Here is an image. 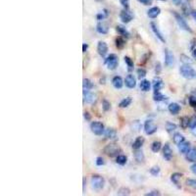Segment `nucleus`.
Instances as JSON below:
<instances>
[{
    "mask_svg": "<svg viewBox=\"0 0 196 196\" xmlns=\"http://www.w3.org/2000/svg\"><path fill=\"white\" fill-rule=\"evenodd\" d=\"M189 128H190L191 130L196 128V115L192 116V117L189 119Z\"/></svg>",
    "mask_w": 196,
    "mask_h": 196,
    "instance_id": "obj_45",
    "label": "nucleus"
},
{
    "mask_svg": "<svg viewBox=\"0 0 196 196\" xmlns=\"http://www.w3.org/2000/svg\"><path fill=\"white\" fill-rule=\"evenodd\" d=\"M152 1H153V0H138V2H140L141 4L145 5V6L151 5V4H152Z\"/></svg>",
    "mask_w": 196,
    "mask_h": 196,
    "instance_id": "obj_52",
    "label": "nucleus"
},
{
    "mask_svg": "<svg viewBox=\"0 0 196 196\" xmlns=\"http://www.w3.org/2000/svg\"><path fill=\"white\" fill-rule=\"evenodd\" d=\"M125 86L127 87L133 88V87H135V85H136V79L133 75H128L127 76H125Z\"/></svg>",
    "mask_w": 196,
    "mask_h": 196,
    "instance_id": "obj_14",
    "label": "nucleus"
},
{
    "mask_svg": "<svg viewBox=\"0 0 196 196\" xmlns=\"http://www.w3.org/2000/svg\"><path fill=\"white\" fill-rule=\"evenodd\" d=\"M174 18H176V21H177V24H179V27H180L182 30H185V32H192V30L189 27V26H188V24L186 23V21L183 19V17L180 14H179V13H177V12H174Z\"/></svg>",
    "mask_w": 196,
    "mask_h": 196,
    "instance_id": "obj_4",
    "label": "nucleus"
},
{
    "mask_svg": "<svg viewBox=\"0 0 196 196\" xmlns=\"http://www.w3.org/2000/svg\"><path fill=\"white\" fill-rule=\"evenodd\" d=\"M195 44H196V39H192V40H191V46H190V49H192V50H193V49H194V46H195Z\"/></svg>",
    "mask_w": 196,
    "mask_h": 196,
    "instance_id": "obj_55",
    "label": "nucleus"
},
{
    "mask_svg": "<svg viewBox=\"0 0 196 196\" xmlns=\"http://www.w3.org/2000/svg\"><path fill=\"white\" fill-rule=\"evenodd\" d=\"M97 52L101 57H105L106 56V54L108 53V45L106 44V42H104V41L98 42Z\"/></svg>",
    "mask_w": 196,
    "mask_h": 196,
    "instance_id": "obj_10",
    "label": "nucleus"
},
{
    "mask_svg": "<svg viewBox=\"0 0 196 196\" xmlns=\"http://www.w3.org/2000/svg\"><path fill=\"white\" fill-rule=\"evenodd\" d=\"M95 163L97 166H103V165L105 164V161H104V159L102 157H97Z\"/></svg>",
    "mask_w": 196,
    "mask_h": 196,
    "instance_id": "obj_50",
    "label": "nucleus"
},
{
    "mask_svg": "<svg viewBox=\"0 0 196 196\" xmlns=\"http://www.w3.org/2000/svg\"><path fill=\"white\" fill-rule=\"evenodd\" d=\"M107 17H108V11H107V9H104L103 12H101V13L97 14L96 19L98 21H102V20L105 19V18H107Z\"/></svg>",
    "mask_w": 196,
    "mask_h": 196,
    "instance_id": "obj_39",
    "label": "nucleus"
},
{
    "mask_svg": "<svg viewBox=\"0 0 196 196\" xmlns=\"http://www.w3.org/2000/svg\"><path fill=\"white\" fill-rule=\"evenodd\" d=\"M131 102H133L131 97H127V98H125V99H122L121 102L119 103V107H120V108H125V107L130 106Z\"/></svg>",
    "mask_w": 196,
    "mask_h": 196,
    "instance_id": "obj_30",
    "label": "nucleus"
},
{
    "mask_svg": "<svg viewBox=\"0 0 196 196\" xmlns=\"http://www.w3.org/2000/svg\"><path fill=\"white\" fill-rule=\"evenodd\" d=\"M163 86H164V82L162 81V79L155 78L154 81H153V89H154V92L160 91V89L163 88Z\"/></svg>",
    "mask_w": 196,
    "mask_h": 196,
    "instance_id": "obj_17",
    "label": "nucleus"
},
{
    "mask_svg": "<svg viewBox=\"0 0 196 196\" xmlns=\"http://www.w3.org/2000/svg\"><path fill=\"white\" fill-rule=\"evenodd\" d=\"M134 159H135V161L137 163H143L145 160V157H144V154H143L142 151H140L139 149H137L135 152H134Z\"/></svg>",
    "mask_w": 196,
    "mask_h": 196,
    "instance_id": "obj_26",
    "label": "nucleus"
},
{
    "mask_svg": "<svg viewBox=\"0 0 196 196\" xmlns=\"http://www.w3.org/2000/svg\"><path fill=\"white\" fill-rule=\"evenodd\" d=\"M118 195H130V190L128 187H122L118 190Z\"/></svg>",
    "mask_w": 196,
    "mask_h": 196,
    "instance_id": "obj_42",
    "label": "nucleus"
},
{
    "mask_svg": "<svg viewBox=\"0 0 196 196\" xmlns=\"http://www.w3.org/2000/svg\"><path fill=\"white\" fill-rule=\"evenodd\" d=\"M105 136H106V138H108V139L115 140V139H117L118 133H117V131H116V130L109 128L105 130Z\"/></svg>",
    "mask_w": 196,
    "mask_h": 196,
    "instance_id": "obj_20",
    "label": "nucleus"
},
{
    "mask_svg": "<svg viewBox=\"0 0 196 196\" xmlns=\"http://www.w3.org/2000/svg\"><path fill=\"white\" fill-rule=\"evenodd\" d=\"M96 100V95L89 90L84 89V101L88 104H92Z\"/></svg>",
    "mask_w": 196,
    "mask_h": 196,
    "instance_id": "obj_12",
    "label": "nucleus"
},
{
    "mask_svg": "<svg viewBox=\"0 0 196 196\" xmlns=\"http://www.w3.org/2000/svg\"><path fill=\"white\" fill-rule=\"evenodd\" d=\"M112 84H113V86L115 88H117V89H121L122 87V85H124V81H122V79L120 76H116L112 79Z\"/></svg>",
    "mask_w": 196,
    "mask_h": 196,
    "instance_id": "obj_18",
    "label": "nucleus"
},
{
    "mask_svg": "<svg viewBox=\"0 0 196 196\" xmlns=\"http://www.w3.org/2000/svg\"><path fill=\"white\" fill-rule=\"evenodd\" d=\"M192 53H193V56L196 58V49H193V51H192Z\"/></svg>",
    "mask_w": 196,
    "mask_h": 196,
    "instance_id": "obj_60",
    "label": "nucleus"
},
{
    "mask_svg": "<svg viewBox=\"0 0 196 196\" xmlns=\"http://www.w3.org/2000/svg\"><path fill=\"white\" fill-rule=\"evenodd\" d=\"M158 195H160V192L158 190H152L148 192V193H146V196H158Z\"/></svg>",
    "mask_w": 196,
    "mask_h": 196,
    "instance_id": "obj_51",
    "label": "nucleus"
},
{
    "mask_svg": "<svg viewBox=\"0 0 196 196\" xmlns=\"http://www.w3.org/2000/svg\"><path fill=\"white\" fill-rule=\"evenodd\" d=\"M160 13H161V9L159 7H152L147 11V16L151 18V19H155V18H157L160 15Z\"/></svg>",
    "mask_w": 196,
    "mask_h": 196,
    "instance_id": "obj_15",
    "label": "nucleus"
},
{
    "mask_svg": "<svg viewBox=\"0 0 196 196\" xmlns=\"http://www.w3.org/2000/svg\"><path fill=\"white\" fill-rule=\"evenodd\" d=\"M166 130L168 133H172V131L177 130V125L172 122H166Z\"/></svg>",
    "mask_w": 196,
    "mask_h": 196,
    "instance_id": "obj_38",
    "label": "nucleus"
},
{
    "mask_svg": "<svg viewBox=\"0 0 196 196\" xmlns=\"http://www.w3.org/2000/svg\"><path fill=\"white\" fill-rule=\"evenodd\" d=\"M180 60H182V62L183 64H192L193 63V61H192L190 58L188 56H186V55H180Z\"/></svg>",
    "mask_w": 196,
    "mask_h": 196,
    "instance_id": "obj_44",
    "label": "nucleus"
},
{
    "mask_svg": "<svg viewBox=\"0 0 196 196\" xmlns=\"http://www.w3.org/2000/svg\"><path fill=\"white\" fill-rule=\"evenodd\" d=\"M96 30L97 32L101 33V35H107L108 33V30H109V27H108V24L106 23H98L97 26H96Z\"/></svg>",
    "mask_w": 196,
    "mask_h": 196,
    "instance_id": "obj_16",
    "label": "nucleus"
},
{
    "mask_svg": "<svg viewBox=\"0 0 196 196\" xmlns=\"http://www.w3.org/2000/svg\"><path fill=\"white\" fill-rule=\"evenodd\" d=\"M130 128L134 131H139L141 130V124H140L139 121H133V122L130 124Z\"/></svg>",
    "mask_w": 196,
    "mask_h": 196,
    "instance_id": "obj_36",
    "label": "nucleus"
},
{
    "mask_svg": "<svg viewBox=\"0 0 196 196\" xmlns=\"http://www.w3.org/2000/svg\"><path fill=\"white\" fill-rule=\"evenodd\" d=\"M186 184L188 186H190V187L196 189V179H188L186 180Z\"/></svg>",
    "mask_w": 196,
    "mask_h": 196,
    "instance_id": "obj_47",
    "label": "nucleus"
},
{
    "mask_svg": "<svg viewBox=\"0 0 196 196\" xmlns=\"http://www.w3.org/2000/svg\"><path fill=\"white\" fill-rule=\"evenodd\" d=\"M190 169H191V172H192V173L196 174V163H195V164H193V165H192Z\"/></svg>",
    "mask_w": 196,
    "mask_h": 196,
    "instance_id": "obj_56",
    "label": "nucleus"
},
{
    "mask_svg": "<svg viewBox=\"0 0 196 196\" xmlns=\"http://www.w3.org/2000/svg\"><path fill=\"white\" fill-rule=\"evenodd\" d=\"M182 177V174H180V173H174V174L171 176V180H172V182H173L177 186H179V179H180Z\"/></svg>",
    "mask_w": 196,
    "mask_h": 196,
    "instance_id": "obj_29",
    "label": "nucleus"
},
{
    "mask_svg": "<svg viewBox=\"0 0 196 196\" xmlns=\"http://www.w3.org/2000/svg\"><path fill=\"white\" fill-rule=\"evenodd\" d=\"M177 146H179V152L183 153V154H186V153H187L189 150H190V143L187 142V141H185V140L183 142L180 143V144H179Z\"/></svg>",
    "mask_w": 196,
    "mask_h": 196,
    "instance_id": "obj_22",
    "label": "nucleus"
},
{
    "mask_svg": "<svg viewBox=\"0 0 196 196\" xmlns=\"http://www.w3.org/2000/svg\"><path fill=\"white\" fill-rule=\"evenodd\" d=\"M82 182H84V184H82V189H84H84H85V179L84 177V179H82Z\"/></svg>",
    "mask_w": 196,
    "mask_h": 196,
    "instance_id": "obj_59",
    "label": "nucleus"
},
{
    "mask_svg": "<svg viewBox=\"0 0 196 196\" xmlns=\"http://www.w3.org/2000/svg\"><path fill=\"white\" fill-rule=\"evenodd\" d=\"M120 19L122 23L128 24L130 23L131 20L133 19V14L128 10V9H125V10L121 11L120 13Z\"/></svg>",
    "mask_w": 196,
    "mask_h": 196,
    "instance_id": "obj_9",
    "label": "nucleus"
},
{
    "mask_svg": "<svg viewBox=\"0 0 196 196\" xmlns=\"http://www.w3.org/2000/svg\"><path fill=\"white\" fill-rule=\"evenodd\" d=\"M186 160L191 163H196V148H191L185 155Z\"/></svg>",
    "mask_w": 196,
    "mask_h": 196,
    "instance_id": "obj_19",
    "label": "nucleus"
},
{
    "mask_svg": "<svg viewBox=\"0 0 196 196\" xmlns=\"http://www.w3.org/2000/svg\"><path fill=\"white\" fill-rule=\"evenodd\" d=\"M144 131L146 134L151 135V134L155 133L157 131V127L154 125V122L151 120H147L144 122Z\"/></svg>",
    "mask_w": 196,
    "mask_h": 196,
    "instance_id": "obj_8",
    "label": "nucleus"
},
{
    "mask_svg": "<svg viewBox=\"0 0 196 196\" xmlns=\"http://www.w3.org/2000/svg\"><path fill=\"white\" fill-rule=\"evenodd\" d=\"M189 104H190V106L196 111V97L195 96L189 97Z\"/></svg>",
    "mask_w": 196,
    "mask_h": 196,
    "instance_id": "obj_48",
    "label": "nucleus"
},
{
    "mask_svg": "<svg viewBox=\"0 0 196 196\" xmlns=\"http://www.w3.org/2000/svg\"><path fill=\"white\" fill-rule=\"evenodd\" d=\"M161 148H162V143L160 141H154L151 144V150H152V152H154V153L159 152L161 150Z\"/></svg>",
    "mask_w": 196,
    "mask_h": 196,
    "instance_id": "obj_34",
    "label": "nucleus"
},
{
    "mask_svg": "<svg viewBox=\"0 0 196 196\" xmlns=\"http://www.w3.org/2000/svg\"><path fill=\"white\" fill-rule=\"evenodd\" d=\"M180 127L182 128H186L189 127V118L184 116V117H182L180 119Z\"/></svg>",
    "mask_w": 196,
    "mask_h": 196,
    "instance_id": "obj_37",
    "label": "nucleus"
},
{
    "mask_svg": "<svg viewBox=\"0 0 196 196\" xmlns=\"http://www.w3.org/2000/svg\"><path fill=\"white\" fill-rule=\"evenodd\" d=\"M116 47L118 49H122L125 45V40L122 38V36H119V37L116 38Z\"/></svg>",
    "mask_w": 196,
    "mask_h": 196,
    "instance_id": "obj_32",
    "label": "nucleus"
},
{
    "mask_svg": "<svg viewBox=\"0 0 196 196\" xmlns=\"http://www.w3.org/2000/svg\"><path fill=\"white\" fill-rule=\"evenodd\" d=\"M193 133H194V134H195V135H196V131H194V130H193Z\"/></svg>",
    "mask_w": 196,
    "mask_h": 196,
    "instance_id": "obj_61",
    "label": "nucleus"
},
{
    "mask_svg": "<svg viewBox=\"0 0 196 196\" xmlns=\"http://www.w3.org/2000/svg\"><path fill=\"white\" fill-rule=\"evenodd\" d=\"M90 182H91L92 187L94 189H96V190H100V189H102L104 187V185H105V179H104V177L101 176H98V174H94V176L91 177Z\"/></svg>",
    "mask_w": 196,
    "mask_h": 196,
    "instance_id": "obj_3",
    "label": "nucleus"
},
{
    "mask_svg": "<svg viewBox=\"0 0 196 196\" xmlns=\"http://www.w3.org/2000/svg\"><path fill=\"white\" fill-rule=\"evenodd\" d=\"M179 73L184 79H196V71L189 64H183L179 68Z\"/></svg>",
    "mask_w": 196,
    "mask_h": 196,
    "instance_id": "obj_1",
    "label": "nucleus"
},
{
    "mask_svg": "<svg viewBox=\"0 0 196 196\" xmlns=\"http://www.w3.org/2000/svg\"><path fill=\"white\" fill-rule=\"evenodd\" d=\"M87 49H88V44L87 43L82 44V52H84H84H86Z\"/></svg>",
    "mask_w": 196,
    "mask_h": 196,
    "instance_id": "obj_54",
    "label": "nucleus"
},
{
    "mask_svg": "<svg viewBox=\"0 0 196 196\" xmlns=\"http://www.w3.org/2000/svg\"><path fill=\"white\" fill-rule=\"evenodd\" d=\"M116 30H117V32L119 33L120 35H122V37H127V38H128L130 37V32H128V30L125 29V27H122V26H121V24H118L117 27H116Z\"/></svg>",
    "mask_w": 196,
    "mask_h": 196,
    "instance_id": "obj_21",
    "label": "nucleus"
},
{
    "mask_svg": "<svg viewBox=\"0 0 196 196\" xmlns=\"http://www.w3.org/2000/svg\"><path fill=\"white\" fill-rule=\"evenodd\" d=\"M150 27H151L152 32H154V35L156 36H157V38L159 39V40L165 43V42H166V39H165L163 33L160 32V30H159V27H157V24H156L155 23H151V24H150Z\"/></svg>",
    "mask_w": 196,
    "mask_h": 196,
    "instance_id": "obj_11",
    "label": "nucleus"
},
{
    "mask_svg": "<svg viewBox=\"0 0 196 196\" xmlns=\"http://www.w3.org/2000/svg\"><path fill=\"white\" fill-rule=\"evenodd\" d=\"M125 62L128 66V72H133V61L130 59L128 56L125 57Z\"/></svg>",
    "mask_w": 196,
    "mask_h": 196,
    "instance_id": "obj_35",
    "label": "nucleus"
},
{
    "mask_svg": "<svg viewBox=\"0 0 196 196\" xmlns=\"http://www.w3.org/2000/svg\"><path fill=\"white\" fill-rule=\"evenodd\" d=\"M151 88V82L147 79H141V82H140V89L144 92H147V91L150 90Z\"/></svg>",
    "mask_w": 196,
    "mask_h": 196,
    "instance_id": "obj_25",
    "label": "nucleus"
},
{
    "mask_svg": "<svg viewBox=\"0 0 196 196\" xmlns=\"http://www.w3.org/2000/svg\"><path fill=\"white\" fill-rule=\"evenodd\" d=\"M136 72H137V76H138V79H143V78H144V76H146V70L143 69V68L137 69Z\"/></svg>",
    "mask_w": 196,
    "mask_h": 196,
    "instance_id": "obj_46",
    "label": "nucleus"
},
{
    "mask_svg": "<svg viewBox=\"0 0 196 196\" xmlns=\"http://www.w3.org/2000/svg\"><path fill=\"white\" fill-rule=\"evenodd\" d=\"M105 64L107 65V68L109 70H111V71L115 70L118 67V64H119L118 56L116 54H110L105 59Z\"/></svg>",
    "mask_w": 196,
    "mask_h": 196,
    "instance_id": "obj_5",
    "label": "nucleus"
},
{
    "mask_svg": "<svg viewBox=\"0 0 196 196\" xmlns=\"http://www.w3.org/2000/svg\"><path fill=\"white\" fill-rule=\"evenodd\" d=\"M173 2L176 5H180V4H182V0H173Z\"/></svg>",
    "mask_w": 196,
    "mask_h": 196,
    "instance_id": "obj_58",
    "label": "nucleus"
},
{
    "mask_svg": "<svg viewBox=\"0 0 196 196\" xmlns=\"http://www.w3.org/2000/svg\"><path fill=\"white\" fill-rule=\"evenodd\" d=\"M163 157L166 159L167 161L172 160V157H173V151H172L169 143H166L163 147Z\"/></svg>",
    "mask_w": 196,
    "mask_h": 196,
    "instance_id": "obj_13",
    "label": "nucleus"
},
{
    "mask_svg": "<svg viewBox=\"0 0 196 196\" xmlns=\"http://www.w3.org/2000/svg\"><path fill=\"white\" fill-rule=\"evenodd\" d=\"M144 137H142V136H138V137H136L135 138V140L133 141V148L134 149V150H137V149H140L142 147V145H143V143H144Z\"/></svg>",
    "mask_w": 196,
    "mask_h": 196,
    "instance_id": "obj_23",
    "label": "nucleus"
},
{
    "mask_svg": "<svg viewBox=\"0 0 196 196\" xmlns=\"http://www.w3.org/2000/svg\"><path fill=\"white\" fill-rule=\"evenodd\" d=\"M191 9L189 7V5L187 3H184V4H182V12L183 14L185 15V16H188L189 14H191Z\"/></svg>",
    "mask_w": 196,
    "mask_h": 196,
    "instance_id": "obj_40",
    "label": "nucleus"
},
{
    "mask_svg": "<svg viewBox=\"0 0 196 196\" xmlns=\"http://www.w3.org/2000/svg\"><path fill=\"white\" fill-rule=\"evenodd\" d=\"M127 162H128V158H127V156H125V155H118L117 158H116V163L121 165V166L125 165Z\"/></svg>",
    "mask_w": 196,
    "mask_h": 196,
    "instance_id": "obj_31",
    "label": "nucleus"
},
{
    "mask_svg": "<svg viewBox=\"0 0 196 196\" xmlns=\"http://www.w3.org/2000/svg\"><path fill=\"white\" fill-rule=\"evenodd\" d=\"M191 16L193 17V19L196 21V10H192L191 11Z\"/></svg>",
    "mask_w": 196,
    "mask_h": 196,
    "instance_id": "obj_57",
    "label": "nucleus"
},
{
    "mask_svg": "<svg viewBox=\"0 0 196 196\" xmlns=\"http://www.w3.org/2000/svg\"><path fill=\"white\" fill-rule=\"evenodd\" d=\"M102 108L105 112H108L110 109H111V104H110V102L108 100L104 99L102 101Z\"/></svg>",
    "mask_w": 196,
    "mask_h": 196,
    "instance_id": "obj_41",
    "label": "nucleus"
},
{
    "mask_svg": "<svg viewBox=\"0 0 196 196\" xmlns=\"http://www.w3.org/2000/svg\"><path fill=\"white\" fill-rule=\"evenodd\" d=\"M153 99L156 102H161V101H165L168 99L167 96L163 95V94L160 93V91H158V92H154V97H153Z\"/></svg>",
    "mask_w": 196,
    "mask_h": 196,
    "instance_id": "obj_33",
    "label": "nucleus"
},
{
    "mask_svg": "<svg viewBox=\"0 0 196 196\" xmlns=\"http://www.w3.org/2000/svg\"><path fill=\"white\" fill-rule=\"evenodd\" d=\"M173 140H174V142L176 143L177 145H179V144H180V143H182V142L184 141L185 138H184V136H183L182 134H180V133H174V134Z\"/></svg>",
    "mask_w": 196,
    "mask_h": 196,
    "instance_id": "obj_28",
    "label": "nucleus"
},
{
    "mask_svg": "<svg viewBox=\"0 0 196 196\" xmlns=\"http://www.w3.org/2000/svg\"><path fill=\"white\" fill-rule=\"evenodd\" d=\"M90 130L96 135H102L105 128H104V125L101 122H92L90 124Z\"/></svg>",
    "mask_w": 196,
    "mask_h": 196,
    "instance_id": "obj_6",
    "label": "nucleus"
},
{
    "mask_svg": "<svg viewBox=\"0 0 196 196\" xmlns=\"http://www.w3.org/2000/svg\"><path fill=\"white\" fill-rule=\"evenodd\" d=\"M165 65L172 68L174 65V56L170 49H165Z\"/></svg>",
    "mask_w": 196,
    "mask_h": 196,
    "instance_id": "obj_7",
    "label": "nucleus"
},
{
    "mask_svg": "<svg viewBox=\"0 0 196 196\" xmlns=\"http://www.w3.org/2000/svg\"><path fill=\"white\" fill-rule=\"evenodd\" d=\"M160 171H161L160 168H159L158 166H154L150 169V174H151L153 177H157L158 174H160Z\"/></svg>",
    "mask_w": 196,
    "mask_h": 196,
    "instance_id": "obj_43",
    "label": "nucleus"
},
{
    "mask_svg": "<svg viewBox=\"0 0 196 196\" xmlns=\"http://www.w3.org/2000/svg\"><path fill=\"white\" fill-rule=\"evenodd\" d=\"M93 86H94L93 82L89 79H84V81H82V87H84V89L90 90L92 89Z\"/></svg>",
    "mask_w": 196,
    "mask_h": 196,
    "instance_id": "obj_27",
    "label": "nucleus"
},
{
    "mask_svg": "<svg viewBox=\"0 0 196 196\" xmlns=\"http://www.w3.org/2000/svg\"><path fill=\"white\" fill-rule=\"evenodd\" d=\"M168 109H169V112L171 114L177 115L180 111V106L177 103H171L169 107H168Z\"/></svg>",
    "mask_w": 196,
    "mask_h": 196,
    "instance_id": "obj_24",
    "label": "nucleus"
},
{
    "mask_svg": "<svg viewBox=\"0 0 196 196\" xmlns=\"http://www.w3.org/2000/svg\"><path fill=\"white\" fill-rule=\"evenodd\" d=\"M84 119L86 121H90L91 120V116H90V114L88 112H84Z\"/></svg>",
    "mask_w": 196,
    "mask_h": 196,
    "instance_id": "obj_53",
    "label": "nucleus"
},
{
    "mask_svg": "<svg viewBox=\"0 0 196 196\" xmlns=\"http://www.w3.org/2000/svg\"><path fill=\"white\" fill-rule=\"evenodd\" d=\"M163 1H164V0H163Z\"/></svg>",
    "mask_w": 196,
    "mask_h": 196,
    "instance_id": "obj_62",
    "label": "nucleus"
},
{
    "mask_svg": "<svg viewBox=\"0 0 196 196\" xmlns=\"http://www.w3.org/2000/svg\"><path fill=\"white\" fill-rule=\"evenodd\" d=\"M120 2L125 9H128L130 7V0H120Z\"/></svg>",
    "mask_w": 196,
    "mask_h": 196,
    "instance_id": "obj_49",
    "label": "nucleus"
},
{
    "mask_svg": "<svg viewBox=\"0 0 196 196\" xmlns=\"http://www.w3.org/2000/svg\"><path fill=\"white\" fill-rule=\"evenodd\" d=\"M121 151H122V149L120 148V146L115 144V143H111V144L106 145L103 149V152L111 158L117 157L119 155V153H121Z\"/></svg>",
    "mask_w": 196,
    "mask_h": 196,
    "instance_id": "obj_2",
    "label": "nucleus"
}]
</instances>
